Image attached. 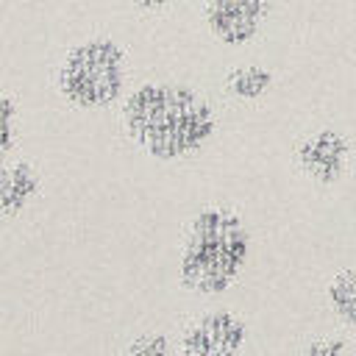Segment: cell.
I'll list each match as a JSON object with an SVG mask.
<instances>
[{"label": "cell", "instance_id": "cell-11", "mask_svg": "<svg viewBox=\"0 0 356 356\" xmlns=\"http://www.w3.org/2000/svg\"><path fill=\"white\" fill-rule=\"evenodd\" d=\"M14 136H17V103H14V97L6 92V95H3V145H0V153H3V156L11 153Z\"/></svg>", "mask_w": 356, "mask_h": 356}, {"label": "cell", "instance_id": "cell-12", "mask_svg": "<svg viewBox=\"0 0 356 356\" xmlns=\"http://www.w3.org/2000/svg\"><path fill=\"white\" fill-rule=\"evenodd\" d=\"M303 356H345V342L339 339H320V342H312Z\"/></svg>", "mask_w": 356, "mask_h": 356}, {"label": "cell", "instance_id": "cell-5", "mask_svg": "<svg viewBox=\"0 0 356 356\" xmlns=\"http://www.w3.org/2000/svg\"><path fill=\"white\" fill-rule=\"evenodd\" d=\"M248 339V325L234 312L200 317L181 339V356H236Z\"/></svg>", "mask_w": 356, "mask_h": 356}, {"label": "cell", "instance_id": "cell-7", "mask_svg": "<svg viewBox=\"0 0 356 356\" xmlns=\"http://www.w3.org/2000/svg\"><path fill=\"white\" fill-rule=\"evenodd\" d=\"M36 192H39V175H36V170L31 164L17 161V164L3 167V175H0V209H3L6 217L22 211Z\"/></svg>", "mask_w": 356, "mask_h": 356}, {"label": "cell", "instance_id": "cell-6", "mask_svg": "<svg viewBox=\"0 0 356 356\" xmlns=\"http://www.w3.org/2000/svg\"><path fill=\"white\" fill-rule=\"evenodd\" d=\"M348 150H350V145L339 131L323 128V131H317L300 142L298 161H300L306 175H312L320 184H331L342 175L345 161H348Z\"/></svg>", "mask_w": 356, "mask_h": 356}, {"label": "cell", "instance_id": "cell-2", "mask_svg": "<svg viewBox=\"0 0 356 356\" xmlns=\"http://www.w3.org/2000/svg\"><path fill=\"white\" fill-rule=\"evenodd\" d=\"M248 250L250 236L242 217L231 209L209 206L189 225L181 253V281L200 295H217L242 273Z\"/></svg>", "mask_w": 356, "mask_h": 356}, {"label": "cell", "instance_id": "cell-1", "mask_svg": "<svg viewBox=\"0 0 356 356\" xmlns=\"http://www.w3.org/2000/svg\"><path fill=\"white\" fill-rule=\"evenodd\" d=\"M122 125L145 153L170 161L200 150L211 139L217 117L192 86L150 81L125 97Z\"/></svg>", "mask_w": 356, "mask_h": 356}, {"label": "cell", "instance_id": "cell-3", "mask_svg": "<svg viewBox=\"0 0 356 356\" xmlns=\"http://www.w3.org/2000/svg\"><path fill=\"white\" fill-rule=\"evenodd\" d=\"M61 97L78 108H106L125 89V53L111 36H92L67 50L56 72Z\"/></svg>", "mask_w": 356, "mask_h": 356}, {"label": "cell", "instance_id": "cell-13", "mask_svg": "<svg viewBox=\"0 0 356 356\" xmlns=\"http://www.w3.org/2000/svg\"><path fill=\"white\" fill-rule=\"evenodd\" d=\"M125 6H131V8H136V11H145V14H156V11H161L170 0H122Z\"/></svg>", "mask_w": 356, "mask_h": 356}, {"label": "cell", "instance_id": "cell-8", "mask_svg": "<svg viewBox=\"0 0 356 356\" xmlns=\"http://www.w3.org/2000/svg\"><path fill=\"white\" fill-rule=\"evenodd\" d=\"M270 86H273V72L259 67V64L236 67L225 78V89L236 100H259V97H264L270 92Z\"/></svg>", "mask_w": 356, "mask_h": 356}, {"label": "cell", "instance_id": "cell-10", "mask_svg": "<svg viewBox=\"0 0 356 356\" xmlns=\"http://www.w3.org/2000/svg\"><path fill=\"white\" fill-rule=\"evenodd\" d=\"M122 356H170V342L164 334H142L128 345Z\"/></svg>", "mask_w": 356, "mask_h": 356}, {"label": "cell", "instance_id": "cell-9", "mask_svg": "<svg viewBox=\"0 0 356 356\" xmlns=\"http://www.w3.org/2000/svg\"><path fill=\"white\" fill-rule=\"evenodd\" d=\"M328 303L345 323H356V270H342L328 286Z\"/></svg>", "mask_w": 356, "mask_h": 356}, {"label": "cell", "instance_id": "cell-4", "mask_svg": "<svg viewBox=\"0 0 356 356\" xmlns=\"http://www.w3.org/2000/svg\"><path fill=\"white\" fill-rule=\"evenodd\" d=\"M270 0H203V22L225 47L253 42L267 22Z\"/></svg>", "mask_w": 356, "mask_h": 356}]
</instances>
